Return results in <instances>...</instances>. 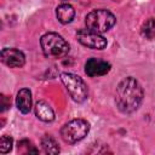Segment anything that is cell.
I'll list each match as a JSON object with an SVG mask.
<instances>
[{
    "instance_id": "cell-13",
    "label": "cell",
    "mask_w": 155,
    "mask_h": 155,
    "mask_svg": "<svg viewBox=\"0 0 155 155\" xmlns=\"http://www.w3.org/2000/svg\"><path fill=\"white\" fill-rule=\"evenodd\" d=\"M142 35L145 39H154L155 38V19L154 18H149L148 21H145L142 25Z\"/></svg>"
},
{
    "instance_id": "cell-12",
    "label": "cell",
    "mask_w": 155,
    "mask_h": 155,
    "mask_svg": "<svg viewBox=\"0 0 155 155\" xmlns=\"http://www.w3.org/2000/svg\"><path fill=\"white\" fill-rule=\"evenodd\" d=\"M41 145H42V149L46 154H51V155H54V154H58L59 153V147L57 144V142L54 140L53 137H51L50 134H45L41 139Z\"/></svg>"
},
{
    "instance_id": "cell-3",
    "label": "cell",
    "mask_w": 155,
    "mask_h": 155,
    "mask_svg": "<svg viewBox=\"0 0 155 155\" xmlns=\"http://www.w3.org/2000/svg\"><path fill=\"white\" fill-rule=\"evenodd\" d=\"M115 22H116L115 16L110 11L103 8L93 10L90 13H87L85 17V23L87 29L99 34L105 33L110 28H113Z\"/></svg>"
},
{
    "instance_id": "cell-10",
    "label": "cell",
    "mask_w": 155,
    "mask_h": 155,
    "mask_svg": "<svg viewBox=\"0 0 155 155\" xmlns=\"http://www.w3.org/2000/svg\"><path fill=\"white\" fill-rule=\"evenodd\" d=\"M35 115H36V117L39 120L45 121V122H51L54 119L53 109L45 101H39L35 104Z\"/></svg>"
},
{
    "instance_id": "cell-4",
    "label": "cell",
    "mask_w": 155,
    "mask_h": 155,
    "mask_svg": "<svg viewBox=\"0 0 155 155\" xmlns=\"http://www.w3.org/2000/svg\"><path fill=\"white\" fill-rule=\"evenodd\" d=\"M61 80L73 101L78 103H82L87 99V96H88L87 86L80 76L71 73H62Z\"/></svg>"
},
{
    "instance_id": "cell-11",
    "label": "cell",
    "mask_w": 155,
    "mask_h": 155,
    "mask_svg": "<svg viewBox=\"0 0 155 155\" xmlns=\"http://www.w3.org/2000/svg\"><path fill=\"white\" fill-rule=\"evenodd\" d=\"M56 16H57V19L62 24H68L74 19L75 10L73 8L70 4H61L56 8Z\"/></svg>"
},
{
    "instance_id": "cell-9",
    "label": "cell",
    "mask_w": 155,
    "mask_h": 155,
    "mask_svg": "<svg viewBox=\"0 0 155 155\" xmlns=\"http://www.w3.org/2000/svg\"><path fill=\"white\" fill-rule=\"evenodd\" d=\"M16 105L18 110L23 114H28L31 109V92L28 88H22L18 91L16 97Z\"/></svg>"
},
{
    "instance_id": "cell-5",
    "label": "cell",
    "mask_w": 155,
    "mask_h": 155,
    "mask_svg": "<svg viewBox=\"0 0 155 155\" xmlns=\"http://www.w3.org/2000/svg\"><path fill=\"white\" fill-rule=\"evenodd\" d=\"M90 131V125L86 120L84 119H74L67 122L62 130H61V136L64 142L69 144L78 143L79 140L84 139Z\"/></svg>"
},
{
    "instance_id": "cell-8",
    "label": "cell",
    "mask_w": 155,
    "mask_h": 155,
    "mask_svg": "<svg viewBox=\"0 0 155 155\" xmlns=\"http://www.w3.org/2000/svg\"><path fill=\"white\" fill-rule=\"evenodd\" d=\"M110 68L111 65L107 61L99 58H90L85 64V73L91 78H96L108 74L110 71Z\"/></svg>"
},
{
    "instance_id": "cell-14",
    "label": "cell",
    "mask_w": 155,
    "mask_h": 155,
    "mask_svg": "<svg viewBox=\"0 0 155 155\" xmlns=\"http://www.w3.org/2000/svg\"><path fill=\"white\" fill-rule=\"evenodd\" d=\"M12 138L8 136H2L0 139V153L1 154H6L12 149Z\"/></svg>"
},
{
    "instance_id": "cell-7",
    "label": "cell",
    "mask_w": 155,
    "mask_h": 155,
    "mask_svg": "<svg viewBox=\"0 0 155 155\" xmlns=\"http://www.w3.org/2000/svg\"><path fill=\"white\" fill-rule=\"evenodd\" d=\"M1 61L10 68H21L25 63V57L19 50L6 47L1 51Z\"/></svg>"
},
{
    "instance_id": "cell-2",
    "label": "cell",
    "mask_w": 155,
    "mask_h": 155,
    "mask_svg": "<svg viewBox=\"0 0 155 155\" xmlns=\"http://www.w3.org/2000/svg\"><path fill=\"white\" fill-rule=\"evenodd\" d=\"M44 54L47 58H63L69 53V44L57 33H46L40 39Z\"/></svg>"
},
{
    "instance_id": "cell-1",
    "label": "cell",
    "mask_w": 155,
    "mask_h": 155,
    "mask_svg": "<svg viewBox=\"0 0 155 155\" xmlns=\"http://www.w3.org/2000/svg\"><path fill=\"white\" fill-rule=\"evenodd\" d=\"M143 88L140 84L132 76L122 79L115 93V102L119 110L124 114H131L136 111L143 101Z\"/></svg>"
},
{
    "instance_id": "cell-6",
    "label": "cell",
    "mask_w": 155,
    "mask_h": 155,
    "mask_svg": "<svg viewBox=\"0 0 155 155\" xmlns=\"http://www.w3.org/2000/svg\"><path fill=\"white\" fill-rule=\"evenodd\" d=\"M76 38L79 40V42L88 48H93V50H103L107 46V39L104 36H102L99 33L92 31L90 29H80L76 33Z\"/></svg>"
}]
</instances>
